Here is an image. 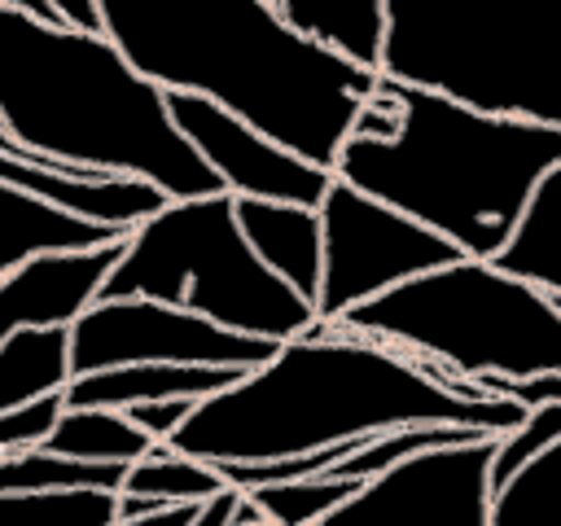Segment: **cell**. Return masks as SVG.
Masks as SVG:
<instances>
[{"instance_id":"obj_1","label":"cell","mask_w":561,"mask_h":526,"mask_svg":"<svg viewBox=\"0 0 561 526\" xmlns=\"http://www.w3.org/2000/svg\"><path fill=\"white\" fill-rule=\"evenodd\" d=\"M522 416V403L486 395L478 381L447 377L399 346L311 320L307 333L285 338L263 364L197 399L167 447L206 465H245L355 443L399 425L504 434Z\"/></svg>"},{"instance_id":"obj_2","label":"cell","mask_w":561,"mask_h":526,"mask_svg":"<svg viewBox=\"0 0 561 526\" xmlns=\"http://www.w3.org/2000/svg\"><path fill=\"white\" fill-rule=\"evenodd\" d=\"M96 13L101 35L162 92H197L324 171L377 83L272 0H96Z\"/></svg>"},{"instance_id":"obj_3","label":"cell","mask_w":561,"mask_h":526,"mask_svg":"<svg viewBox=\"0 0 561 526\" xmlns=\"http://www.w3.org/2000/svg\"><path fill=\"white\" fill-rule=\"evenodd\" d=\"M0 127L39 162L136 175L167 197L219 193V175L175 132L167 92L110 35L0 4Z\"/></svg>"},{"instance_id":"obj_4","label":"cell","mask_w":561,"mask_h":526,"mask_svg":"<svg viewBox=\"0 0 561 526\" xmlns=\"http://www.w3.org/2000/svg\"><path fill=\"white\" fill-rule=\"evenodd\" d=\"M381 83L399 110L394 136H346L333 175L434 228L460 254L491 259L535 180L561 162V123L473 110L386 75Z\"/></svg>"},{"instance_id":"obj_5","label":"cell","mask_w":561,"mask_h":526,"mask_svg":"<svg viewBox=\"0 0 561 526\" xmlns=\"http://www.w3.org/2000/svg\"><path fill=\"white\" fill-rule=\"evenodd\" d=\"M329 324L399 346L460 381L561 373V298L473 254L416 272Z\"/></svg>"},{"instance_id":"obj_6","label":"cell","mask_w":561,"mask_h":526,"mask_svg":"<svg viewBox=\"0 0 561 526\" xmlns=\"http://www.w3.org/2000/svg\"><path fill=\"white\" fill-rule=\"evenodd\" d=\"M377 75L561 123V0H381Z\"/></svg>"},{"instance_id":"obj_7","label":"cell","mask_w":561,"mask_h":526,"mask_svg":"<svg viewBox=\"0 0 561 526\" xmlns=\"http://www.w3.org/2000/svg\"><path fill=\"white\" fill-rule=\"evenodd\" d=\"M92 298H153L272 342L298 338L316 320V307L250 250L228 188L167 197L136 219Z\"/></svg>"},{"instance_id":"obj_8","label":"cell","mask_w":561,"mask_h":526,"mask_svg":"<svg viewBox=\"0 0 561 526\" xmlns=\"http://www.w3.org/2000/svg\"><path fill=\"white\" fill-rule=\"evenodd\" d=\"M320 219V281H316V320L416 276L438 263H451L460 250L412 215L359 193L346 180H329L316 202Z\"/></svg>"},{"instance_id":"obj_9","label":"cell","mask_w":561,"mask_h":526,"mask_svg":"<svg viewBox=\"0 0 561 526\" xmlns=\"http://www.w3.org/2000/svg\"><path fill=\"white\" fill-rule=\"evenodd\" d=\"M280 342L224 329L197 311L153 298H92L66 320V368L92 373L114 364H228L254 368Z\"/></svg>"},{"instance_id":"obj_10","label":"cell","mask_w":561,"mask_h":526,"mask_svg":"<svg viewBox=\"0 0 561 526\" xmlns=\"http://www.w3.org/2000/svg\"><path fill=\"white\" fill-rule=\"evenodd\" d=\"M491 438L495 434L421 447L359 478L355 491L311 526H486Z\"/></svg>"},{"instance_id":"obj_11","label":"cell","mask_w":561,"mask_h":526,"mask_svg":"<svg viewBox=\"0 0 561 526\" xmlns=\"http://www.w3.org/2000/svg\"><path fill=\"white\" fill-rule=\"evenodd\" d=\"M167 114L232 197H272V202L316 206L333 180V171L267 140L263 132H254L250 123H241L237 114L219 110L197 92H167Z\"/></svg>"},{"instance_id":"obj_12","label":"cell","mask_w":561,"mask_h":526,"mask_svg":"<svg viewBox=\"0 0 561 526\" xmlns=\"http://www.w3.org/2000/svg\"><path fill=\"white\" fill-rule=\"evenodd\" d=\"M118 241L92 250L35 254L9 276H0V338L13 324H66L79 307H88L118 254Z\"/></svg>"},{"instance_id":"obj_13","label":"cell","mask_w":561,"mask_h":526,"mask_svg":"<svg viewBox=\"0 0 561 526\" xmlns=\"http://www.w3.org/2000/svg\"><path fill=\"white\" fill-rule=\"evenodd\" d=\"M0 184L26 188L70 215L114 224V228H131L136 219H145L149 210H158L167 202L162 188H153L149 180H136V175H83V171H66V167L4 153V149H0Z\"/></svg>"},{"instance_id":"obj_14","label":"cell","mask_w":561,"mask_h":526,"mask_svg":"<svg viewBox=\"0 0 561 526\" xmlns=\"http://www.w3.org/2000/svg\"><path fill=\"white\" fill-rule=\"evenodd\" d=\"M245 368L228 364H114L61 381V408H127L140 399H206Z\"/></svg>"},{"instance_id":"obj_15","label":"cell","mask_w":561,"mask_h":526,"mask_svg":"<svg viewBox=\"0 0 561 526\" xmlns=\"http://www.w3.org/2000/svg\"><path fill=\"white\" fill-rule=\"evenodd\" d=\"M232 215L250 250L272 267L289 289L307 302L316 298L320 281V219L316 206L272 202V197H232Z\"/></svg>"},{"instance_id":"obj_16","label":"cell","mask_w":561,"mask_h":526,"mask_svg":"<svg viewBox=\"0 0 561 526\" xmlns=\"http://www.w3.org/2000/svg\"><path fill=\"white\" fill-rule=\"evenodd\" d=\"M127 228L114 224H96L83 215H70L26 188L0 184V276H9L13 267H22L35 254H53V250H92L105 241H118Z\"/></svg>"},{"instance_id":"obj_17","label":"cell","mask_w":561,"mask_h":526,"mask_svg":"<svg viewBox=\"0 0 561 526\" xmlns=\"http://www.w3.org/2000/svg\"><path fill=\"white\" fill-rule=\"evenodd\" d=\"M486 263L561 298V162H552L535 180L508 237Z\"/></svg>"},{"instance_id":"obj_18","label":"cell","mask_w":561,"mask_h":526,"mask_svg":"<svg viewBox=\"0 0 561 526\" xmlns=\"http://www.w3.org/2000/svg\"><path fill=\"white\" fill-rule=\"evenodd\" d=\"M66 377V324H13L0 338V412L61 390Z\"/></svg>"},{"instance_id":"obj_19","label":"cell","mask_w":561,"mask_h":526,"mask_svg":"<svg viewBox=\"0 0 561 526\" xmlns=\"http://www.w3.org/2000/svg\"><path fill=\"white\" fill-rule=\"evenodd\" d=\"M272 4L294 31L346 53L351 61H359L368 70H377L381 0H272Z\"/></svg>"},{"instance_id":"obj_20","label":"cell","mask_w":561,"mask_h":526,"mask_svg":"<svg viewBox=\"0 0 561 526\" xmlns=\"http://www.w3.org/2000/svg\"><path fill=\"white\" fill-rule=\"evenodd\" d=\"M44 451H61L75 460H140L153 438L127 421L123 408H61L44 438L35 443Z\"/></svg>"},{"instance_id":"obj_21","label":"cell","mask_w":561,"mask_h":526,"mask_svg":"<svg viewBox=\"0 0 561 526\" xmlns=\"http://www.w3.org/2000/svg\"><path fill=\"white\" fill-rule=\"evenodd\" d=\"M486 526H561V438L491 487Z\"/></svg>"},{"instance_id":"obj_22","label":"cell","mask_w":561,"mask_h":526,"mask_svg":"<svg viewBox=\"0 0 561 526\" xmlns=\"http://www.w3.org/2000/svg\"><path fill=\"white\" fill-rule=\"evenodd\" d=\"M127 465L123 460H75L61 451H44L35 443L26 447H0V491H118Z\"/></svg>"},{"instance_id":"obj_23","label":"cell","mask_w":561,"mask_h":526,"mask_svg":"<svg viewBox=\"0 0 561 526\" xmlns=\"http://www.w3.org/2000/svg\"><path fill=\"white\" fill-rule=\"evenodd\" d=\"M0 526H114V491H0Z\"/></svg>"},{"instance_id":"obj_24","label":"cell","mask_w":561,"mask_h":526,"mask_svg":"<svg viewBox=\"0 0 561 526\" xmlns=\"http://www.w3.org/2000/svg\"><path fill=\"white\" fill-rule=\"evenodd\" d=\"M219 487H228V482L219 478L215 465L193 460V456H180V451H171L167 443H153L140 460L127 465L118 491L153 495V500H162V504H175V500H193V504H197V500L215 495Z\"/></svg>"},{"instance_id":"obj_25","label":"cell","mask_w":561,"mask_h":526,"mask_svg":"<svg viewBox=\"0 0 561 526\" xmlns=\"http://www.w3.org/2000/svg\"><path fill=\"white\" fill-rule=\"evenodd\" d=\"M351 491H355V478H329V473H311V478H294V482L245 487V495L254 500V508L272 526H311L333 504H342Z\"/></svg>"},{"instance_id":"obj_26","label":"cell","mask_w":561,"mask_h":526,"mask_svg":"<svg viewBox=\"0 0 561 526\" xmlns=\"http://www.w3.org/2000/svg\"><path fill=\"white\" fill-rule=\"evenodd\" d=\"M552 438H561V399L526 408V416H522L517 425H508L504 434H495V438H491L486 487H500L513 469H522V465H526L539 447H548Z\"/></svg>"},{"instance_id":"obj_27","label":"cell","mask_w":561,"mask_h":526,"mask_svg":"<svg viewBox=\"0 0 561 526\" xmlns=\"http://www.w3.org/2000/svg\"><path fill=\"white\" fill-rule=\"evenodd\" d=\"M61 412V395H39L13 412H0V447H26V443H39L44 430L53 425V416Z\"/></svg>"},{"instance_id":"obj_28","label":"cell","mask_w":561,"mask_h":526,"mask_svg":"<svg viewBox=\"0 0 561 526\" xmlns=\"http://www.w3.org/2000/svg\"><path fill=\"white\" fill-rule=\"evenodd\" d=\"M478 386H482L486 395L513 399V403H522V408L561 399V373H535V377H482Z\"/></svg>"},{"instance_id":"obj_29","label":"cell","mask_w":561,"mask_h":526,"mask_svg":"<svg viewBox=\"0 0 561 526\" xmlns=\"http://www.w3.org/2000/svg\"><path fill=\"white\" fill-rule=\"evenodd\" d=\"M193 403H197V399H140V403H127L123 412H127V421H131L136 430H145L153 443H167L171 430L188 416Z\"/></svg>"},{"instance_id":"obj_30","label":"cell","mask_w":561,"mask_h":526,"mask_svg":"<svg viewBox=\"0 0 561 526\" xmlns=\"http://www.w3.org/2000/svg\"><path fill=\"white\" fill-rule=\"evenodd\" d=\"M237 500H241V491H237V487H219L215 495L197 500V508H193V522H188V526H232V508H237Z\"/></svg>"},{"instance_id":"obj_31","label":"cell","mask_w":561,"mask_h":526,"mask_svg":"<svg viewBox=\"0 0 561 526\" xmlns=\"http://www.w3.org/2000/svg\"><path fill=\"white\" fill-rule=\"evenodd\" d=\"M193 500H175V504H162L153 513H140V517H123L114 526H188L193 522Z\"/></svg>"},{"instance_id":"obj_32","label":"cell","mask_w":561,"mask_h":526,"mask_svg":"<svg viewBox=\"0 0 561 526\" xmlns=\"http://www.w3.org/2000/svg\"><path fill=\"white\" fill-rule=\"evenodd\" d=\"M53 13L66 22V26H79V31H101V13H96V0H48Z\"/></svg>"},{"instance_id":"obj_33","label":"cell","mask_w":561,"mask_h":526,"mask_svg":"<svg viewBox=\"0 0 561 526\" xmlns=\"http://www.w3.org/2000/svg\"><path fill=\"white\" fill-rule=\"evenodd\" d=\"M0 4H4V9H18V13H31V18H39V22H61L48 0H0Z\"/></svg>"},{"instance_id":"obj_34","label":"cell","mask_w":561,"mask_h":526,"mask_svg":"<svg viewBox=\"0 0 561 526\" xmlns=\"http://www.w3.org/2000/svg\"><path fill=\"white\" fill-rule=\"evenodd\" d=\"M0 149H4V153H22V149H18L9 136H4V127H0ZM22 158H26V153H22Z\"/></svg>"},{"instance_id":"obj_35","label":"cell","mask_w":561,"mask_h":526,"mask_svg":"<svg viewBox=\"0 0 561 526\" xmlns=\"http://www.w3.org/2000/svg\"><path fill=\"white\" fill-rule=\"evenodd\" d=\"M250 526H272V522H250Z\"/></svg>"}]
</instances>
